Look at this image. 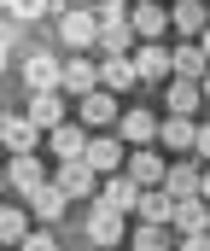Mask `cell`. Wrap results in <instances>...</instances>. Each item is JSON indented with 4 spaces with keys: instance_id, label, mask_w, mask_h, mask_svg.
<instances>
[{
    "instance_id": "6da1fadb",
    "label": "cell",
    "mask_w": 210,
    "mask_h": 251,
    "mask_svg": "<svg viewBox=\"0 0 210 251\" xmlns=\"http://www.w3.org/2000/svg\"><path fill=\"white\" fill-rule=\"evenodd\" d=\"M129 234H135V228H129V216L93 199V210H88V240H93V246H105V251H111V246H123Z\"/></svg>"
},
{
    "instance_id": "7a4b0ae2",
    "label": "cell",
    "mask_w": 210,
    "mask_h": 251,
    "mask_svg": "<svg viewBox=\"0 0 210 251\" xmlns=\"http://www.w3.org/2000/svg\"><path fill=\"white\" fill-rule=\"evenodd\" d=\"M59 41H65L70 53H82V47H99V12H82V6L59 12Z\"/></svg>"
},
{
    "instance_id": "3957f363",
    "label": "cell",
    "mask_w": 210,
    "mask_h": 251,
    "mask_svg": "<svg viewBox=\"0 0 210 251\" xmlns=\"http://www.w3.org/2000/svg\"><path fill=\"white\" fill-rule=\"evenodd\" d=\"M140 199H146V187H140L129 170H117V176H105V181H99V204H111V210H123V216H135Z\"/></svg>"
},
{
    "instance_id": "277c9868",
    "label": "cell",
    "mask_w": 210,
    "mask_h": 251,
    "mask_svg": "<svg viewBox=\"0 0 210 251\" xmlns=\"http://www.w3.org/2000/svg\"><path fill=\"white\" fill-rule=\"evenodd\" d=\"M23 88L29 94H59L65 88V64L53 59V53H29L23 59Z\"/></svg>"
},
{
    "instance_id": "5b68a950",
    "label": "cell",
    "mask_w": 210,
    "mask_h": 251,
    "mask_svg": "<svg viewBox=\"0 0 210 251\" xmlns=\"http://www.w3.org/2000/svg\"><path fill=\"white\" fill-rule=\"evenodd\" d=\"M88 140H93L88 123H59L53 134H47V146H53L59 164H82V158H88Z\"/></svg>"
},
{
    "instance_id": "8992f818",
    "label": "cell",
    "mask_w": 210,
    "mask_h": 251,
    "mask_svg": "<svg viewBox=\"0 0 210 251\" xmlns=\"http://www.w3.org/2000/svg\"><path fill=\"white\" fill-rule=\"evenodd\" d=\"M53 181H59V187H65L70 199H93L105 176H99V170H93V164L82 158V164H59V170H53Z\"/></svg>"
},
{
    "instance_id": "52a82bcc",
    "label": "cell",
    "mask_w": 210,
    "mask_h": 251,
    "mask_svg": "<svg viewBox=\"0 0 210 251\" xmlns=\"http://www.w3.org/2000/svg\"><path fill=\"white\" fill-rule=\"evenodd\" d=\"M135 70H140V82H163V76H175V53L158 47V41H140L135 47Z\"/></svg>"
},
{
    "instance_id": "ba28073f",
    "label": "cell",
    "mask_w": 210,
    "mask_h": 251,
    "mask_svg": "<svg viewBox=\"0 0 210 251\" xmlns=\"http://www.w3.org/2000/svg\"><path fill=\"white\" fill-rule=\"evenodd\" d=\"M47 181H53V176L41 170V158H35V152H29V158H12V164H6V187H12V193H23V199H29L35 187H47Z\"/></svg>"
},
{
    "instance_id": "9c48e42d",
    "label": "cell",
    "mask_w": 210,
    "mask_h": 251,
    "mask_svg": "<svg viewBox=\"0 0 210 251\" xmlns=\"http://www.w3.org/2000/svg\"><path fill=\"white\" fill-rule=\"evenodd\" d=\"M23 117H29L35 128H47V134H53L59 123H70V111H65V88H59V94H29V111H23Z\"/></svg>"
},
{
    "instance_id": "30bf717a",
    "label": "cell",
    "mask_w": 210,
    "mask_h": 251,
    "mask_svg": "<svg viewBox=\"0 0 210 251\" xmlns=\"http://www.w3.org/2000/svg\"><path fill=\"white\" fill-rule=\"evenodd\" d=\"M41 134H47V128H35L29 117H6V123H0V140H6L12 158H29V152L41 146Z\"/></svg>"
},
{
    "instance_id": "8fae6325",
    "label": "cell",
    "mask_w": 210,
    "mask_h": 251,
    "mask_svg": "<svg viewBox=\"0 0 210 251\" xmlns=\"http://www.w3.org/2000/svg\"><path fill=\"white\" fill-rule=\"evenodd\" d=\"M65 94H76V100L99 94V64L82 59V53H70V59H65Z\"/></svg>"
},
{
    "instance_id": "7c38bea8",
    "label": "cell",
    "mask_w": 210,
    "mask_h": 251,
    "mask_svg": "<svg viewBox=\"0 0 210 251\" xmlns=\"http://www.w3.org/2000/svg\"><path fill=\"white\" fill-rule=\"evenodd\" d=\"M129 24H135V35H140V41H163V29H169L175 18H169L158 0H140L135 12H129Z\"/></svg>"
},
{
    "instance_id": "4fadbf2b",
    "label": "cell",
    "mask_w": 210,
    "mask_h": 251,
    "mask_svg": "<svg viewBox=\"0 0 210 251\" xmlns=\"http://www.w3.org/2000/svg\"><path fill=\"white\" fill-rule=\"evenodd\" d=\"M169 117H193L199 105H205V82H187V76H169Z\"/></svg>"
},
{
    "instance_id": "5bb4252c",
    "label": "cell",
    "mask_w": 210,
    "mask_h": 251,
    "mask_svg": "<svg viewBox=\"0 0 210 251\" xmlns=\"http://www.w3.org/2000/svg\"><path fill=\"white\" fill-rule=\"evenodd\" d=\"M158 140H163V152H199V123L193 117H163Z\"/></svg>"
},
{
    "instance_id": "9a60e30c",
    "label": "cell",
    "mask_w": 210,
    "mask_h": 251,
    "mask_svg": "<svg viewBox=\"0 0 210 251\" xmlns=\"http://www.w3.org/2000/svg\"><path fill=\"white\" fill-rule=\"evenodd\" d=\"M199 187H205V170H199V164H169V181H163V193H169L175 204L199 199Z\"/></svg>"
},
{
    "instance_id": "2e32d148",
    "label": "cell",
    "mask_w": 210,
    "mask_h": 251,
    "mask_svg": "<svg viewBox=\"0 0 210 251\" xmlns=\"http://www.w3.org/2000/svg\"><path fill=\"white\" fill-rule=\"evenodd\" d=\"M158 128H163V123H158L152 111H123V123H117V134H123V140H129V146L140 152V146H152V140H158Z\"/></svg>"
},
{
    "instance_id": "e0dca14e",
    "label": "cell",
    "mask_w": 210,
    "mask_h": 251,
    "mask_svg": "<svg viewBox=\"0 0 210 251\" xmlns=\"http://www.w3.org/2000/svg\"><path fill=\"white\" fill-rule=\"evenodd\" d=\"M129 176H135L140 187H163V181H169V164H163L152 146H140L135 158H129Z\"/></svg>"
},
{
    "instance_id": "ac0fdd59",
    "label": "cell",
    "mask_w": 210,
    "mask_h": 251,
    "mask_svg": "<svg viewBox=\"0 0 210 251\" xmlns=\"http://www.w3.org/2000/svg\"><path fill=\"white\" fill-rule=\"evenodd\" d=\"M123 134H105V140H88V164L99 170V176H117V164H123Z\"/></svg>"
},
{
    "instance_id": "d6986e66",
    "label": "cell",
    "mask_w": 210,
    "mask_h": 251,
    "mask_svg": "<svg viewBox=\"0 0 210 251\" xmlns=\"http://www.w3.org/2000/svg\"><path fill=\"white\" fill-rule=\"evenodd\" d=\"M169 18H175L181 35H205V29H210V6H205V0H175Z\"/></svg>"
},
{
    "instance_id": "ffe728a7",
    "label": "cell",
    "mask_w": 210,
    "mask_h": 251,
    "mask_svg": "<svg viewBox=\"0 0 210 251\" xmlns=\"http://www.w3.org/2000/svg\"><path fill=\"white\" fill-rule=\"evenodd\" d=\"M82 123H88V128H111V123H123V117H117L111 88H99V94H88V100H82Z\"/></svg>"
},
{
    "instance_id": "44dd1931",
    "label": "cell",
    "mask_w": 210,
    "mask_h": 251,
    "mask_svg": "<svg viewBox=\"0 0 210 251\" xmlns=\"http://www.w3.org/2000/svg\"><path fill=\"white\" fill-rule=\"evenodd\" d=\"M140 222H158V228H175V199L163 187H146V199H140V210H135Z\"/></svg>"
},
{
    "instance_id": "7402d4cb",
    "label": "cell",
    "mask_w": 210,
    "mask_h": 251,
    "mask_svg": "<svg viewBox=\"0 0 210 251\" xmlns=\"http://www.w3.org/2000/svg\"><path fill=\"white\" fill-rule=\"evenodd\" d=\"M65 204H70V193L59 187V181H47V187L29 193V210H35L41 222H59V216H65Z\"/></svg>"
},
{
    "instance_id": "603a6c76",
    "label": "cell",
    "mask_w": 210,
    "mask_h": 251,
    "mask_svg": "<svg viewBox=\"0 0 210 251\" xmlns=\"http://www.w3.org/2000/svg\"><path fill=\"white\" fill-rule=\"evenodd\" d=\"M175 234H181V240H187V234H210V204H205V199L175 204Z\"/></svg>"
},
{
    "instance_id": "cb8c5ba5",
    "label": "cell",
    "mask_w": 210,
    "mask_h": 251,
    "mask_svg": "<svg viewBox=\"0 0 210 251\" xmlns=\"http://www.w3.org/2000/svg\"><path fill=\"white\" fill-rule=\"evenodd\" d=\"M99 88H111V94H123V88H140L135 59H105V64H99Z\"/></svg>"
},
{
    "instance_id": "d4e9b609",
    "label": "cell",
    "mask_w": 210,
    "mask_h": 251,
    "mask_svg": "<svg viewBox=\"0 0 210 251\" xmlns=\"http://www.w3.org/2000/svg\"><path fill=\"white\" fill-rule=\"evenodd\" d=\"M175 76H187V82H205L210 76V59H205L199 41H193V47H175Z\"/></svg>"
},
{
    "instance_id": "484cf974",
    "label": "cell",
    "mask_w": 210,
    "mask_h": 251,
    "mask_svg": "<svg viewBox=\"0 0 210 251\" xmlns=\"http://www.w3.org/2000/svg\"><path fill=\"white\" fill-rule=\"evenodd\" d=\"M29 234H35V228L23 222V210H18V204H6V210H0V240H6V246L18 251L23 240H29Z\"/></svg>"
},
{
    "instance_id": "4316f807",
    "label": "cell",
    "mask_w": 210,
    "mask_h": 251,
    "mask_svg": "<svg viewBox=\"0 0 210 251\" xmlns=\"http://www.w3.org/2000/svg\"><path fill=\"white\" fill-rule=\"evenodd\" d=\"M129 246H135V251H169V228H158V222H135Z\"/></svg>"
},
{
    "instance_id": "83f0119b",
    "label": "cell",
    "mask_w": 210,
    "mask_h": 251,
    "mask_svg": "<svg viewBox=\"0 0 210 251\" xmlns=\"http://www.w3.org/2000/svg\"><path fill=\"white\" fill-rule=\"evenodd\" d=\"M47 12H53L47 0H6V18H12V24H35V18H47Z\"/></svg>"
},
{
    "instance_id": "f1b7e54d",
    "label": "cell",
    "mask_w": 210,
    "mask_h": 251,
    "mask_svg": "<svg viewBox=\"0 0 210 251\" xmlns=\"http://www.w3.org/2000/svg\"><path fill=\"white\" fill-rule=\"evenodd\" d=\"M99 12V29H111V24H129V12L135 6H123V0H105V6H93Z\"/></svg>"
},
{
    "instance_id": "f546056e",
    "label": "cell",
    "mask_w": 210,
    "mask_h": 251,
    "mask_svg": "<svg viewBox=\"0 0 210 251\" xmlns=\"http://www.w3.org/2000/svg\"><path fill=\"white\" fill-rule=\"evenodd\" d=\"M18 251H59V240H53V234H29Z\"/></svg>"
},
{
    "instance_id": "4dcf8cb0",
    "label": "cell",
    "mask_w": 210,
    "mask_h": 251,
    "mask_svg": "<svg viewBox=\"0 0 210 251\" xmlns=\"http://www.w3.org/2000/svg\"><path fill=\"white\" fill-rule=\"evenodd\" d=\"M12 53H18V29H12V24H6V35H0V59L12 64Z\"/></svg>"
},
{
    "instance_id": "1f68e13d",
    "label": "cell",
    "mask_w": 210,
    "mask_h": 251,
    "mask_svg": "<svg viewBox=\"0 0 210 251\" xmlns=\"http://www.w3.org/2000/svg\"><path fill=\"white\" fill-rule=\"evenodd\" d=\"M181 251H210V234H187V240H181Z\"/></svg>"
},
{
    "instance_id": "d6a6232c",
    "label": "cell",
    "mask_w": 210,
    "mask_h": 251,
    "mask_svg": "<svg viewBox=\"0 0 210 251\" xmlns=\"http://www.w3.org/2000/svg\"><path fill=\"white\" fill-rule=\"evenodd\" d=\"M199 158L210 164V123H199Z\"/></svg>"
},
{
    "instance_id": "836d02e7",
    "label": "cell",
    "mask_w": 210,
    "mask_h": 251,
    "mask_svg": "<svg viewBox=\"0 0 210 251\" xmlns=\"http://www.w3.org/2000/svg\"><path fill=\"white\" fill-rule=\"evenodd\" d=\"M199 199H205V204H210V170H205V187H199Z\"/></svg>"
},
{
    "instance_id": "e575fe53",
    "label": "cell",
    "mask_w": 210,
    "mask_h": 251,
    "mask_svg": "<svg viewBox=\"0 0 210 251\" xmlns=\"http://www.w3.org/2000/svg\"><path fill=\"white\" fill-rule=\"evenodd\" d=\"M47 6H53V12H70V0H47Z\"/></svg>"
},
{
    "instance_id": "d590c367",
    "label": "cell",
    "mask_w": 210,
    "mask_h": 251,
    "mask_svg": "<svg viewBox=\"0 0 210 251\" xmlns=\"http://www.w3.org/2000/svg\"><path fill=\"white\" fill-rule=\"evenodd\" d=\"M199 47H205V59H210V29H205V35H199Z\"/></svg>"
},
{
    "instance_id": "8d00e7d4",
    "label": "cell",
    "mask_w": 210,
    "mask_h": 251,
    "mask_svg": "<svg viewBox=\"0 0 210 251\" xmlns=\"http://www.w3.org/2000/svg\"><path fill=\"white\" fill-rule=\"evenodd\" d=\"M205 105H210V76H205Z\"/></svg>"
},
{
    "instance_id": "74e56055",
    "label": "cell",
    "mask_w": 210,
    "mask_h": 251,
    "mask_svg": "<svg viewBox=\"0 0 210 251\" xmlns=\"http://www.w3.org/2000/svg\"><path fill=\"white\" fill-rule=\"evenodd\" d=\"M99 6H105V0H99Z\"/></svg>"
},
{
    "instance_id": "f35d334b",
    "label": "cell",
    "mask_w": 210,
    "mask_h": 251,
    "mask_svg": "<svg viewBox=\"0 0 210 251\" xmlns=\"http://www.w3.org/2000/svg\"><path fill=\"white\" fill-rule=\"evenodd\" d=\"M135 6H140V0H135Z\"/></svg>"
}]
</instances>
